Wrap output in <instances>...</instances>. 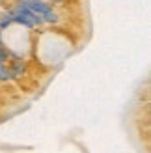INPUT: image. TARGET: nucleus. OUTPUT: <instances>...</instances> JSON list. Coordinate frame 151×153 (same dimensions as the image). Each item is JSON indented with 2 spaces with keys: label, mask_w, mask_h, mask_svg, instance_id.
I'll return each mask as SVG.
<instances>
[{
  "label": "nucleus",
  "mask_w": 151,
  "mask_h": 153,
  "mask_svg": "<svg viewBox=\"0 0 151 153\" xmlns=\"http://www.w3.org/2000/svg\"><path fill=\"white\" fill-rule=\"evenodd\" d=\"M10 17H11V22H19L22 26H28V28H34L37 25H43V19L39 15H36L34 11H30L24 4H17L10 11Z\"/></svg>",
  "instance_id": "f257e3e1"
},
{
  "label": "nucleus",
  "mask_w": 151,
  "mask_h": 153,
  "mask_svg": "<svg viewBox=\"0 0 151 153\" xmlns=\"http://www.w3.org/2000/svg\"><path fill=\"white\" fill-rule=\"evenodd\" d=\"M21 4H24L30 11H34L36 15H39L43 19V22H58V15L54 13V10L43 0H21Z\"/></svg>",
  "instance_id": "f03ea898"
}]
</instances>
